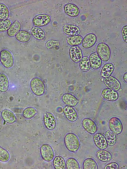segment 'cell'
Segmentation results:
<instances>
[{"instance_id":"30bf717a","label":"cell","mask_w":127,"mask_h":169,"mask_svg":"<svg viewBox=\"0 0 127 169\" xmlns=\"http://www.w3.org/2000/svg\"><path fill=\"white\" fill-rule=\"evenodd\" d=\"M103 82L107 88L116 91L119 90L121 87V84L119 81L116 78L111 76L104 78Z\"/></svg>"},{"instance_id":"cb8c5ba5","label":"cell","mask_w":127,"mask_h":169,"mask_svg":"<svg viewBox=\"0 0 127 169\" xmlns=\"http://www.w3.org/2000/svg\"><path fill=\"white\" fill-rule=\"evenodd\" d=\"M9 88L8 79L5 74L0 73V91L5 92L7 91Z\"/></svg>"},{"instance_id":"4fadbf2b","label":"cell","mask_w":127,"mask_h":169,"mask_svg":"<svg viewBox=\"0 0 127 169\" xmlns=\"http://www.w3.org/2000/svg\"><path fill=\"white\" fill-rule=\"evenodd\" d=\"M64 10L67 15L72 17L77 16L80 13L78 7L76 4L72 3L66 4L64 7Z\"/></svg>"},{"instance_id":"d590c367","label":"cell","mask_w":127,"mask_h":169,"mask_svg":"<svg viewBox=\"0 0 127 169\" xmlns=\"http://www.w3.org/2000/svg\"><path fill=\"white\" fill-rule=\"evenodd\" d=\"M10 157V155L8 151L0 147V161L3 162H7L9 160Z\"/></svg>"},{"instance_id":"7a4b0ae2","label":"cell","mask_w":127,"mask_h":169,"mask_svg":"<svg viewBox=\"0 0 127 169\" xmlns=\"http://www.w3.org/2000/svg\"><path fill=\"white\" fill-rule=\"evenodd\" d=\"M96 50L97 53L102 61L107 62L109 60L111 51L107 44L103 42L99 43L97 46Z\"/></svg>"},{"instance_id":"5b68a950","label":"cell","mask_w":127,"mask_h":169,"mask_svg":"<svg viewBox=\"0 0 127 169\" xmlns=\"http://www.w3.org/2000/svg\"><path fill=\"white\" fill-rule=\"evenodd\" d=\"M41 157L44 161L50 162L53 159L55 156L54 150L51 146L47 144H44L40 148Z\"/></svg>"},{"instance_id":"9c48e42d","label":"cell","mask_w":127,"mask_h":169,"mask_svg":"<svg viewBox=\"0 0 127 169\" xmlns=\"http://www.w3.org/2000/svg\"><path fill=\"white\" fill-rule=\"evenodd\" d=\"M51 21L50 15L46 14H41L35 16L33 19V23L35 26L42 27L48 25Z\"/></svg>"},{"instance_id":"e0dca14e","label":"cell","mask_w":127,"mask_h":169,"mask_svg":"<svg viewBox=\"0 0 127 169\" xmlns=\"http://www.w3.org/2000/svg\"><path fill=\"white\" fill-rule=\"evenodd\" d=\"M62 30L65 34L70 36L79 35L81 32L79 27L71 24L65 25Z\"/></svg>"},{"instance_id":"ac0fdd59","label":"cell","mask_w":127,"mask_h":169,"mask_svg":"<svg viewBox=\"0 0 127 169\" xmlns=\"http://www.w3.org/2000/svg\"><path fill=\"white\" fill-rule=\"evenodd\" d=\"M88 58L92 68L97 70L101 67L102 63V61L96 52L91 53Z\"/></svg>"},{"instance_id":"f1b7e54d","label":"cell","mask_w":127,"mask_h":169,"mask_svg":"<svg viewBox=\"0 0 127 169\" xmlns=\"http://www.w3.org/2000/svg\"><path fill=\"white\" fill-rule=\"evenodd\" d=\"M108 145L113 146L115 145L117 142L116 134L110 130L107 131L104 136Z\"/></svg>"},{"instance_id":"ab89813d","label":"cell","mask_w":127,"mask_h":169,"mask_svg":"<svg viewBox=\"0 0 127 169\" xmlns=\"http://www.w3.org/2000/svg\"><path fill=\"white\" fill-rule=\"evenodd\" d=\"M123 78L124 81L126 83L127 82V73H125L123 76Z\"/></svg>"},{"instance_id":"8d00e7d4","label":"cell","mask_w":127,"mask_h":169,"mask_svg":"<svg viewBox=\"0 0 127 169\" xmlns=\"http://www.w3.org/2000/svg\"><path fill=\"white\" fill-rule=\"evenodd\" d=\"M60 44V41L58 40H51L46 42L45 46L47 49H50L58 47Z\"/></svg>"},{"instance_id":"8fae6325","label":"cell","mask_w":127,"mask_h":169,"mask_svg":"<svg viewBox=\"0 0 127 169\" xmlns=\"http://www.w3.org/2000/svg\"><path fill=\"white\" fill-rule=\"evenodd\" d=\"M96 35L93 33H88L83 38L82 43V47L85 49H89L93 46L97 41Z\"/></svg>"},{"instance_id":"ba28073f","label":"cell","mask_w":127,"mask_h":169,"mask_svg":"<svg viewBox=\"0 0 127 169\" xmlns=\"http://www.w3.org/2000/svg\"><path fill=\"white\" fill-rule=\"evenodd\" d=\"M43 121L46 128L48 130H52L55 128L56 121L55 117L52 113H45L43 116Z\"/></svg>"},{"instance_id":"f35d334b","label":"cell","mask_w":127,"mask_h":169,"mask_svg":"<svg viewBox=\"0 0 127 169\" xmlns=\"http://www.w3.org/2000/svg\"><path fill=\"white\" fill-rule=\"evenodd\" d=\"M119 168L118 164L116 162L110 163L106 165L104 167V169H118Z\"/></svg>"},{"instance_id":"7402d4cb","label":"cell","mask_w":127,"mask_h":169,"mask_svg":"<svg viewBox=\"0 0 127 169\" xmlns=\"http://www.w3.org/2000/svg\"><path fill=\"white\" fill-rule=\"evenodd\" d=\"M114 68L113 64L110 63L105 64L101 69L100 73L101 76L105 78L111 76L114 71Z\"/></svg>"},{"instance_id":"1f68e13d","label":"cell","mask_w":127,"mask_h":169,"mask_svg":"<svg viewBox=\"0 0 127 169\" xmlns=\"http://www.w3.org/2000/svg\"><path fill=\"white\" fill-rule=\"evenodd\" d=\"M37 111L34 108L32 107H28L23 110L22 115L25 119H30L33 118L36 115Z\"/></svg>"},{"instance_id":"8992f818","label":"cell","mask_w":127,"mask_h":169,"mask_svg":"<svg viewBox=\"0 0 127 169\" xmlns=\"http://www.w3.org/2000/svg\"><path fill=\"white\" fill-rule=\"evenodd\" d=\"M108 125L110 130L116 135L120 134L123 130V124L118 118L113 117L109 120Z\"/></svg>"},{"instance_id":"ffe728a7","label":"cell","mask_w":127,"mask_h":169,"mask_svg":"<svg viewBox=\"0 0 127 169\" xmlns=\"http://www.w3.org/2000/svg\"><path fill=\"white\" fill-rule=\"evenodd\" d=\"M96 156L99 160L103 162L110 161L112 159V155L109 151L104 149H100L96 153Z\"/></svg>"},{"instance_id":"2e32d148","label":"cell","mask_w":127,"mask_h":169,"mask_svg":"<svg viewBox=\"0 0 127 169\" xmlns=\"http://www.w3.org/2000/svg\"><path fill=\"white\" fill-rule=\"evenodd\" d=\"M63 112L65 117L68 121L73 122L77 120V114L73 107L67 105L65 106L63 108Z\"/></svg>"},{"instance_id":"52a82bcc","label":"cell","mask_w":127,"mask_h":169,"mask_svg":"<svg viewBox=\"0 0 127 169\" xmlns=\"http://www.w3.org/2000/svg\"><path fill=\"white\" fill-rule=\"evenodd\" d=\"M81 124L84 129L89 134H94L97 130V125L95 122L90 118H86L83 119Z\"/></svg>"},{"instance_id":"74e56055","label":"cell","mask_w":127,"mask_h":169,"mask_svg":"<svg viewBox=\"0 0 127 169\" xmlns=\"http://www.w3.org/2000/svg\"><path fill=\"white\" fill-rule=\"evenodd\" d=\"M121 35L122 39L124 42H127V26L125 25L122 27L121 30Z\"/></svg>"},{"instance_id":"d6986e66","label":"cell","mask_w":127,"mask_h":169,"mask_svg":"<svg viewBox=\"0 0 127 169\" xmlns=\"http://www.w3.org/2000/svg\"><path fill=\"white\" fill-rule=\"evenodd\" d=\"M61 99L63 102L66 105L73 107L76 106L79 102L78 100L76 97L69 93L64 94Z\"/></svg>"},{"instance_id":"836d02e7","label":"cell","mask_w":127,"mask_h":169,"mask_svg":"<svg viewBox=\"0 0 127 169\" xmlns=\"http://www.w3.org/2000/svg\"><path fill=\"white\" fill-rule=\"evenodd\" d=\"M9 11L7 6L3 3H0V20L8 19L9 15Z\"/></svg>"},{"instance_id":"277c9868","label":"cell","mask_w":127,"mask_h":169,"mask_svg":"<svg viewBox=\"0 0 127 169\" xmlns=\"http://www.w3.org/2000/svg\"><path fill=\"white\" fill-rule=\"evenodd\" d=\"M1 62L5 68L9 69L12 67L14 64V59L12 54L9 50L4 49L0 52Z\"/></svg>"},{"instance_id":"f546056e","label":"cell","mask_w":127,"mask_h":169,"mask_svg":"<svg viewBox=\"0 0 127 169\" xmlns=\"http://www.w3.org/2000/svg\"><path fill=\"white\" fill-rule=\"evenodd\" d=\"M79 62V67L81 71L84 72H86L90 69L91 67L89 58L88 57H83Z\"/></svg>"},{"instance_id":"44dd1931","label":"cell","mask_w":127,"mask_h":169,"mask_svg":"<svg viewBox=\"0 0 127 169\" xmlns=\"http://www.w3.org/2000/svg\"><path fill=\"white\" fill-rule=\"evenodd\" d=\"M1 115L3 119L8 124H13L16 121V118L15 115L9 110H3L1 112Z\"/></svg>"},{"instance_id":"6da1fadb","label":"cell","mask_w":127,"mask_h":169,"mask_svg":"<svg viewBox=\"0 0 127 169\" xmlns=\"http://www.w3.org/2000/svg\"><path fill=\"white\" fill-rule=\"evenodd\" d=\"M64 142L66 148L71 153L77 152L80 147L79 139L77 136L73 133H68L65 135L64 138Z\"/></svg>"},{"instance_id":"603a6c76","label":"cell","mask_w":127,"mask_h":169,"mask_svg":"<svg viewBox=\"0 0 127 169\" xmlns=\"http://www.w3.org/2000/svg\"><path fill=\"white\" fill-rule=\"evenodd\" d=\"M21 25L18 21L16 20L11 24L10 27L7 31L8 35L10 37H13L20 30Z\"/></svg>"},{"instance_id":"60d3db41","label":"cell","mask_w":127,"mask_h":169,"mask_svg":"<svg viewBox=\"0 0 127 169\" xmlns=\"http://www.w3.org/2000/svg\"><path fill=\"white\" fill-rule=\"evenodd\" d=\"M1 62V55H0V63Z\"/></svg>"},{"instance_id":"5bb4252c","label":"cell","mask_w":127,"mask_h":169,"mask_svg":"<svg viewBox=\"0 0 127 169\" xmlns=\"http://www.w3.org/2000/svg\"><path fill=\"white\" fill-rule=\"evenodd\" d=\"M93 140L95 146L100 149H104L107 147L108 144L104 136L101 133H97L93 136Z\"/></svg>"},{"instance_id":"7c38bea8","label":"cell","mask_w":127,"mask_h":169,"mask_svg":"<svg viewBox=\"0 0 127 169\" xmlns=\"http://www.w3.org/2000/svg\"><path fill=\"white\" fill-rule=\"evenodd\" d=\"M69 53L71 59L75 63L79 62L83 57L82 50L78 46H71L70 48Z\"/></svg>"},{"instance_id":"83f0119b","label":"cell","mask_w":127,"mask_h":169,"mask_svg":"<svg viewBox=\"0 0 127 169\" xmlns=\"http://www.w3.org/2000/svg\"><path fill=\"white\" fill-rule=\"evenodd\" d=\"M31 32L33 37L40 40L43 39L45 37L44 31L39 27L34 26L31 29Z\"/></svg>"},{"instance_id":"e575fe53","label":"cell","mask_w":127,"mask_h":169,"mask_svg":"<svg viewBox=\"0 0 127 169\" xmlns=\"http://www.w3.org/2000/svg\"><path fill=\"white\" fill-rule=\"evenodd\" d=\"M12 24L11 21L9 19L0 20V32L7 31Z\"/></svg>"},{"instance_id":"484cf974","label":"cell","mask_w":127,"mask_h":169,"mask_svg":"<svg viewBox=\"0 0 127 169\" xmlns=\"http://www.w3.org/2000/svg\"><path fill=\"white\" fill-rule=\"evenodd\" d=\"M53 165L55 169H65L66 164L64 158L60 156L55 157L53 160Z\"/></svg>"},{"instance_id":"9a60e30c","label":"cell","mask_w":127,"mask_h":169,"mask_svg":"<svg viewBox=\"0 0 127 169\" xmlns=\"http://www.w3.org/2000/svg\"><path fill=\"white\" fill-rule=\"evenodd\" d=\"M101 95L104 99L110 101H115L119 97L117 91L108 88L104 89L101 91Z\"/></svg>"},{"instance_id":"d6a6232c","label":"cell","mask_w":127,"mask_h":169,"mask_svg":"<svg viewBox=\"0 0 127 169\" xmlns=\"http://www.w3.org/2000/svg\"><path fill=\"white\" fill-rule=\"evenodd\" d=\"M66 168L67 169H79L80 166L78 161L72 157L68 158L66 162Z\"/></svg>"},{"instance_id":"d4e9b609","label":"cell","mask_w":127,"mask_h":169,"mask_svg":"<svg viewBox=\"0 0 127 169\" xmlns=\"http://www.w3.org/2000/svg\"><path fill=\"white\" fill-rule=\"evenodd\" d=\"M31 34L25 30H20L15 35L16 39L19 41L25 43L28 41L30 39Z\"/></svg>"},{"instance_id":"4dcf8cb0","label":"cell","mask_w":127,"mask_h":169,"mask_svg":"<svg viewBox=\"0 0 127 169\" xmlns=\"http://www.w3.org/2000/svg\"><path fill=\"white\" fill-rule=\"evenodd\" d=\"M83 168L84 169H98V166L96 161L91 158L85 159L83 163Z\"/></svg>"},{"instance_id":"4316f807","label":"cell","mask_w":127,"mask_h":169,"mask_svg":"<svg viewBox=\"0 0 127 169\" xmlns=\"http://www.w3.org/2000/svg\"><path fill=\"white\" fill-rule=\"evenodd\" d=\"M83 39L82 36L79 35L69 36L67 38L66 41L71 46H78L81 44Z\"/></svg>"},{"instance_id":"3957f363","label":"cell","mask_w":127,"mask_h":169,"mask_svg":"<svg viewBox=\"0 0 127 169\" xmlns=\"http://www.w3.org/2000/svg\"><path fill=\"white\" fill-rule=\"evenodd\" d=\"M30 87L33 92L36 95H42L45 91V86L42 80L38 77L32 79L30 83Z\"/></svg>"}]
</instances>
